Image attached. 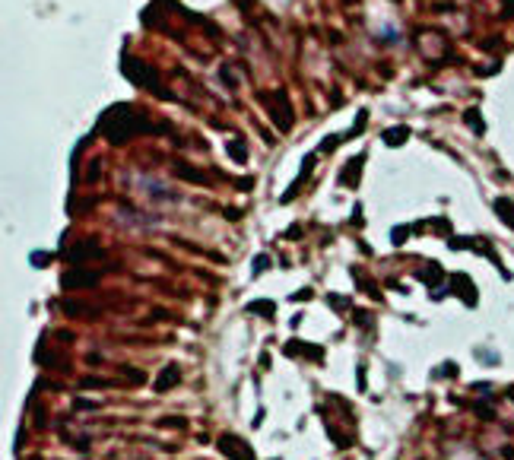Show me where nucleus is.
Masks as SVG:
<instances>
[{
	"mask_svg": "<svg viewBox=\"0 0 514 460\" xmlns=\"http://www.w3.org/2000/svg\"><path fill=\"white\" fill-rule=\"evenodd\" d=\"M99 131L108 137V143H127L131 137L150 131V121H146L143 115H137L131 105H115V108H108V112L102 115Z\"/></svg>",
	"mask_w": 514,
	"mask_h": 460,
	"instance_id": "f257e3e1",
	"label": "nucleus"
},
{
	"mask_svg": "<svg viewBox=\"0 0 514 460\" xmlns=\"http://www.w3.org/2000/svg\"><path fill=\"white\" fill-rule=\"evenodd\" d=\"M121 70H124V77L131 80V83H137V86H143V89L156 92L159 99H169V92H165L162 83H159V73H156L150 64H143L140 58H134V54H124V58H121Z\"/></svg>",
	"mask_w": 514,
	"mask_h": 460,
	"instance_id": "f03ea898",
	"label": "nucleus"
},
{
	"mask_svg": "<svg viewBox=\"0 0 514 460\" xmlns=\"http://www.w3.org/2000/svg\"><path fill=\"white\" fill-rule=\"evenodd\" d=\"M219 451H223L229 460H257L254 457V448L248 445V441H242L238 435H232V432H226V435H219Z\"/></svg>",
	"mask_w": 514,
	"mask_h": 460,
	"instance_id": "7ed1b4c3",
	"label": "nucleus"
},
{
	"mask_svg": "<svg viewBox=\"0 0 514 460\" xmlns=\"http://www.w3.org/2000/svg\"><path fill=\"white\" fill-rule=\"evenodd\" d=\"M96 283H99V273L96 270H80V267L67 270L64 280H61L64 289H89V286H96Z\"/></svg>",
	"mask_w": 514,
	"mask_h": 460,
	"instance_id": "20e7f679",
	"label": "nucleus"
},
{
	"mask_svg": "<svg viewBox=\"0 0 514 460\" xmlns=\"http://www.w3.org/2000/svg\"><path fill=\"white\" fill-rule=\"evenodd\" d=\"M270 115H273V121H277L280 131H289V127H292V105H289V99H286V92H277V96H273Z\"/></svg>",
	"mask_w": 514,
	"mask_h": 460,
	"instance_id": "39448f33",
	"label": "nucleus"
},
{
	"mask_svg": "<svg viewBox=\"0 0 514 460\" xmlns=\"http://www.w3.org/2000/svg\"><path fill=\"white\" fill-rule=\"evenodd\" d=\"M451 292H454V296H461L464 305H470V308L480 302V292H476V286L470 283L467 273H454V276H451Z\"/></svg>",
	"mask_w": 514,
	"mask_h": 460,
	"instance_id": "423d86ee",
	"label": "nucleus"
},
{
	"mask_svg": "<svg viewBox=\"0 0 514 460\" xmlns=\"http://www.w3.org/2000/svg\"><path fill=\"white\" fill-rule=\"evenodd\" d=\"M99 254H102V251H99V245L93 242V238H89V242H80V245H73L67 257H70V264H73V267H80L83 261H89V257H99Z\"/></svg>",
	"mask_w": 514,
	"mask_h": 460,
	"instance_id": "0eeeda50",
	"label": "nucleus"
},
{
	"mask_svg": "<svg viewBox=\"0 0 514 460\" xmlns=\"http://www.w3.org/2000/svg\"><path fill=\"white\" fill-rule=\"evenodd\" d=\"M178 375H181V368H178V365H165V368H162V375H159V381H156V391L162 394V391L175 388V384H178Z\"/></svg>",
	"mask_w": 514,
	"mask_h": 460,
	"instance_id": "6e6552de",
	"label": "nucleus"
},
{
	"mask_svg": "<svg viewBox=\"0 0 514 460\" xmlns=\"http://www.w3.org/2000/svg\"><path fill=\"white\" fill-rule=\"evenodd\" d=\"M362 159H365V156H356V159H353V165H346V169H343V184L356 188V181H359V169H362Z\"/></svg>",
	"mask_w": 514,
	"mask_h": 460,
	"instance_id": "1a4fd4ad",
	"label": "nucleus"
},
{
	"mask_svg": "<svg viewBox=\"0 0 514 460\" xmlns=\"http://www.w3.org/2000/svg\"><path fill=\"white\" fill-rule=\"evenodd\" d=\"M495 213H499L505 223H508V229H514V204H511L508 197H502L499 204H495Z\"/></svg>",
	"mask_w": 514,
	"mask_h": 460,
	"instance_id": "9d476101",
	"label": "nucleus"
},
{
	"mask_svg": "<svg viewBox=\"0 0 514 460\" xmlns=\"http://www.w3.org/2000/svg\"><path fill=\"white\" fill-rule=\"evenodd\" d=\"M175 172L181 178H188V181H200V184H204V175H200L197 169H191V165H185V162H175Z\"/></svg>",
	"mask_w": 514,
	"mask_h": 460,
	"instance_id": "9b49d317",
	"label": "nucleus"
},
{
	"mask_svg": "<svg viewBox=\"0 0 514 460\" xmlns=\"http://www.w3.org/2000/svg\"><path fill=\"white\" fill-rule=\"evenodd\" d=\"M407 137H410V131H407V127H394V131H388V134H384V143H388V146H397V143H403Z\"/></svg>",
	"mask_w": 514,
	"mask_h": 460,
	"instance_id": "f8f14e48",
	"label": "nucleus"
},
{
	"mask_svg": "<svg viewBox=\"0 0 514 460\" xmlns=\"http://www.w3.org/2000/svg\"><path fill=\"white\" fill-rule=\"evenodd\" d=\"M419 280H422V283H429V286H435L438 280H442V267H438V264H429V270H422V273H419Z\"/></svg>",
	"mask_w": 514,
	"mask_h": 460,
	"instance_id": "ddd939ff",
	"label": "nucleus"
},
{
	"mask_svg": "<svg viewBox=\"0 0 514 460\" xmlns=\"http://www.w3.org/2000/svg\"><path fill=\"white\" fill-rule=\"evenodd\" d=\"M229 156H232L235 162H248V150H245V143H242V140H232V143H229Z\"/></svg>",
	"mask_w": 514,
	"mask_h": 460,
	"instance_id": "4468645a",
	"label": "nucleus"
},
{
	"mask_svg": "<svg viewBox=\"0 0 514 460\" xmlns=\"http://www.w3.org/2000/svg\"><path fill=\"white\" fill-rule=\"evenodd\" d=\"M248 311H251V315L273 318V305H270V302H248Z\"/></svg>",
	"mask_w": 514,
	"mask_h": 460,
	"instance_id": "2eb2a0df",
	"label": "nucleus"
},
{
	"mask_svg": "<svg viewBox=\"0 0 514 460\" xmlns=\"http://www.w3.org/2000/svg\"><path fill=\"white\" fill-rule=\"evenodd\" d=\"M464 118H467V124L473 127V131H476V134H483V131H486V124H483V118H480V112H473V108H470V112H467Z\"/></svg>",
	"mask_w": 514,
	"mask_h": 460,
	"instance_id": "dca6fc26",
	"label": "nucleus"
},
{
	"mask_svg": "<svg viewBox=\"0 0 514 460\" xmlns=\"http://www.w3.org/2000/svg\"><path fill=\"white\" fill-rule=\"evenodd\" d=\"M48 264H51V254H42V251L32 254V267H48Z\"/></svg>",
	"mask_w": 514,
	"mask_h": 460,
	"instance_id": "f3484780",
	"label": "nucleus"
},
{
	"mask_svg": "<svg viewBox=\"0 0 514 460\" xmlns=\"http://www.w3.org/2000/svg\"><path fill=\"white\" fill-rule=\"evenodd\" d=\"M407 238H410V229H394V232H391V242H394V245H403Z\"/></svg>",
	"mask_w": 514,
	"mask_h": 460,
	"instance_id": "a211bd4d",
	"label": "nucleus"
},
{
	"mask_svg": "<svg viewBox=\"0 0 514 460\" xmlns=\"http://www.w3.org/2000/svg\"><path fill=\"white\" fill-rule=\"evenodd\" d=\"M267 254H261V257H254V273H261V270H267Z\"/></svg>",
	"mask_w": 514,
	"mask_h": 460,
	"instance_id": "6ab92c4d",
	"label": "nucleus"
},
{
	"mask_svg": "<svg viewBox=\"0 0 514 460\" xmlns=\"http://www.w3.org/2000/svg\"><path fill=\"white\" fill-rule=\"evenodd\" d=\"M476 413H480L483 419H495V413H492L489 407H483V403H476Z\"/></svg>",
	"mask_w": 514,
	"mask_h": 460,
	"instance_id": "aec40b11",
	"label": "nucleus"
},
{
	"mask_svg": "<svg viewBox=\"0 0 514 460\" xmlns=\"http://www.w3.org/2000/svg\"><path fill=\"white\" fill-rule=\"evenodd\" d=\"M442 372H445V375H457V365H454V362H448V365H442Z\"/></svg>",
	"mask_w": 514,
	"mask_h": 460,
	"instance_id": "412c9836",
	"label": "nucleus"
},
{
	"mask_svg": "<svg viewBox=\"0 0 514 460\" xmlns=\"http://www.w3.org/2000/svg\"><path fill=\"white\" fill-rule=\"evenodd\" d=\"M35 460H39V457H35Z\"/></svg>",
	"mask_w": 514,
	"mask_h": 460,
	"instance_id": "4be33fe9",
	"label": "nucleus"
}]
</instances>
